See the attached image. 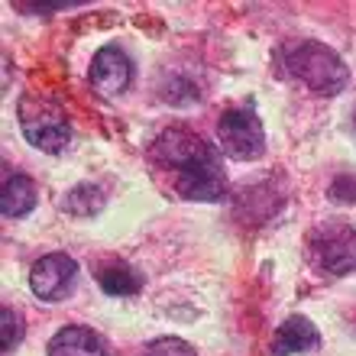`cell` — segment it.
Segmentation results:
<instances>
[{
	"label": "cell",
	"instance_id": "cell-1",
	"mask_svg": "<svg viewBox=\"0 0 356 356\" xmlns=\"http://www.w3.org/2000/svg\"><path fill=\"white\" fill-rule=\"evenodd\" d=\"M152 162L169 175L175 195L188 201H220L227 195V175L220 156L195 130H162L152 140Z\"/></svg>",
	"mask_w": 356,
	"mask_h": 356
},
{
	"label": "cell",
	"instance_id": "cell-2",
	"mask_svg": "<svg viewBox=\"0 0 356 356\" xmlns=\"http://www.w3.org/2000/svg\"><path fill=\"white\" fill-rule=\"evenodd\" d=\"M285 68H289V75L298 78L301 85H308L314 94H324V97L340 94L350 81L343 58L330 46L311 42V39H301V42L285 49Z\"/></svg>",
	"mask_w": 356,
	"mask_h": 356
},
{
	"label": "cell",
	"instance_id": "cell-3",
	"mask_svg": "<svg viewBox=\"0 0 356 356\" xmlns=\"http://www.w3.org/2000/svg\"><path fill=\"white\" fill-rule=\"evenodd\" d=\"M311 263L324 275H347L356 269V230L343 220H324L311 234Z\"/></svg>",
	"mask_w": 356,
	"mask_h": 356
},
{
	"label": "cell",
	"instance_id": "cell-4",
	"mask_svg": "<svg viewBox=\"0 0 356 356\" xmlns=\"http://www.w3.org/2000/svg\"><path fill=\"white\" fill-rule=\"evenodd\" d=\"M217 143L236 162H253L266 152V130L250 107H230L217 120Z\"/></svg>",
	"mask_w": 356,
	"mask_h": 356
},
{
	"label": "cell",
	"instance_id": "cell-5",
	"mask_svg": "<svg viewBox=\"0 0 356 356\" xmlns=\"http://www.w3.org/2000/svg\"><path fill=\"white\" fill-rule=\"evenodd\" d=\"M78 282V263L65 253L42 256L33 272H29V289L39 301H65L75 291Z\"/></svg>",
	"mask_w": 356,
	"mask_h": 356
},
{
	"label": "cell",
	"instance_id": "cell-6",
	"mask_svg": "<svg viewBox=\"0 0 356 356\" xmlns=\"http://www.w3.org/2000/svg\"><path fill=\"white\" fill-rule=\"evenodd\" d=\"M19 127H23V136L42 152H62L72 140L68 120L49 104H33V113L19 107Z\"/></svg>",
	"mask_w": 356,
	"mask_h": 356
},
{
	"label": "cell",
	"instance_id": "cell-7",
	"mask_svg": "<svg viewBox=\"0 0 356 356\" xmlns=\"http://www.w3.org/2000/svg\"><path fill=\"white\" fill-rule=\"evenodd\" d=\"M88 78H91V88L101 94V97H117V94H123L130 88L133 62L120 46H104V49H97V56L91 58Z\"/></svg>",
	"mask_w": 356,
	"mask_h": 356
},
{
	"label": "cell",
	"instance_id": "cell-8",
	"mask_svg": "<svg viewBox=\"0 0 356 356\" xmlns=\"http://www.w3.org/2000/svg\"><path fill=\"white\" fill-rule=\"evenodd\" d=\"M49 356H111L107 343L101 334H94L91 327H62L56 337L49 340Z\"/></svg>",
	"mask_w": 356,
	"mask_h": 356
},
{
	"label": "cell",
	"instance_id": "cell-9",
	"mask_svg": "<svg viewBox=\"0 0 356 356\" xmlns=\"http://www.w3.org/2000/svg\"><path fill=\"white\" fill-rule=\"evenodd\" d=\"M318 347V327L301 314H291L272 337V356H291Z\"/></svg>",
	"mask_w": 356,
	"mask_h": 356
},
{
	"label": "cell",
	"instance_id": "cell-10",
	"mask_svg": "<svg viewBox=\"0 0 356 356\" xmlns=\"http://www.w3.org/2000/svg\"><path fill=\"white\" fill-rule=\"evenodd\" d=\"M33 207H36V185H33V178L19 175V172L3 178V191H0L3 217H26Z\"/></svg>",
	"mask_w": 356,
	"mask_h": 356
},
{
	"label": "cell",
	"instance_id": "cell-11",
	"mask_svg": "<svg viewBox=\"0 0 356 356\" xmlns=\"http://www.w3.org/2000/svg\"><path fill=\"white\" fill-rule=\"evenodd\" d=\"M104 204H107V197H104V191L97 185H78L65 195V211L75 217H91Z\"/></svg>",
	"mask_w": 356,
	"mask_h": 356
},
{
	"label": "cell",
	"instance_id": "cell-12",
	"mask_svg": "<svg viewBox=\"0 0 356 356\" xmlns=\"http://www.w3.org/2000/svg\"><path fill=\"white\" fill-rule=\"evenodd\" d=\"M97 282H101V289L107 291V295H133V291H140V285H143L140 275L120 263L111 266V269H101Z\"/></svg>",
	"mask_w": 356,
	"mask_h": 356
},
{
	"label": "cell",
	"instance_id": "cell-13",
	"mask_svg": "<svg viewBox=\"0 0 356 356\" xmlns=\"http://www.w3.org/2000/svg\"><path fill=\"white\" fill-rule=\"evenodd\" d=\"M19 340H23V321H19L17 311L3 305V308H0V350H3V353H13Z\"/></svg>",
	"mask_w": 356,
	"mask_h": 356
},
{
	"label": "cell",
	"instance_id": "cell-14",
	"mask_svg": "<svg viewBox=\"0 0 356 356\" xmlns=\"http://www.w3.org/2000/svg\"><path fill=\"white\" fill-rule=\"evenodd\" d=\"M146 356H195V350L181 337H159L146 347Z\"/></svg>",
	"mask_w": 356,
	"mask_h": 356
},
{
	"label": "cell",
	"instance_id": "cell-15",
	"mask_svg": "<svg viewBox=\"0 0 356 356\" xmlns=\"http://www.w3.org/2000/svg\"><path fill=\"white\" fill-rule=\"evenodd\" d=\"M353 130H356V111H353Z\"/></svg>",
	"mask_w": 356,
	"mask_h": 356
}]
</instances>
